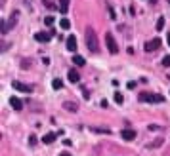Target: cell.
Returning <instances> with one entry per match:
<instances>
[{
    "mask_svg": "<svg viewBox=\"0 0 170 156\" xmlns=\"http://www.w3.org/2000/svg\"><path fill=\"white\" fill-rule=\"evenodd\" d=\"M136 88V82H128V90H134Z\"/></svg>",
    "mask_w": 170,
    "mask_h": 156,
    "instance_id": "25",
    "label": "cell"
},
{
    "mask_svg": "<svg viewBox=\"0 0 170 156\" xmlns=\"http://www.w3.org/2000/svg\"><path fill=\"white\" fill-rule=\"evenodd\" d=\"M52 31L50 32H37V34H34V40H37V42H50V38H52Z\"/></svg>",
    "mask_w": 170,
    "mask_h": 156,
    "instance_id": "7",
    "label": "cell"
},
{
    "mask_svg": "<svg viewBox=\"0 0 170 156\" xmlns=\"http://www.w3.org/2000/svg\"><path fill=\"white\" fill-rule=\"evenodd\" d=\"M67 49L69 52H76V36H69L67 38Z\"/></svg>",
    "mask_w": 170,
    "mask_h": 156,
    "instance_id": "8",
    "label": "cell"
},
{
    "mask_svg": "<svg viewBox=\"0 0 170 156\" xmlns=\"http://www.w3.org/2000/svg\"><path fill=\"white\" fill-rule=\"evenodd\" d=\"M61 86H63V82L59 80V78H54V80H52V88H54V90H59Z\"/></svg>",
    "mask_w": 170,
    "mask_h": 156,
    "instance_id": "16",
    "label": "cell"
},
{
    "mask_svg": "<svg viewBox=\"0 0 170 156\" xmlns=\"http://www.w3.org/2000/svg\"><path fill=\"white\" fill-rule=\"evenodd\" d=\"M140 101H143V103H162L165 101V97L159 95V93H141L140 95Z\"/></svg>",
    "mask_w": 170,
    "mask_h": 156,
    "instance_id": "3",
    "label": "cell"
},
{
    "mask_svg": "<svg viewBox=\"0 0 170 156\" xmlns=\"http://www.w3.org/2000/svg\"><path fill=\"white\" fill-rule=\"evenodd\" d=\"M10 105H12L16 110H21V109H23V103H21L17 97H12V99H10Z\"/></svg>",
    "mask_w": 170,
    "mask_h": 156,
    "instance_id": "11",
    "label": "cell"
},
{
    "mask_svg": "<svg viewBox=\"0 0 170 156\" xmlns=\"http://www.w3.org/2000/svg\"><path fill=\"white\" fill-rule=\"evenodd\" d=\"M42 2H44V4H46V8H50V10H52V8H55L54 0H42Z\"/></svg>",
    "mask_w": 170,
    "mask_h": 156,
    "instance_id": "19",
    "label": "cell"
},
{
    "mask_svg": "<svg viewBox=\"0 0 170 156\" xmlns=\"http://www.w3.org/2000/svg\"><path fill=\"white\" fill-rule=\"evenodd\" d=\"M13 90H17V91H23V93H29V91H33V86H29V84H23V82H13L12 84Z\"/></svg>",
    "mask_w": 170,
    "mask_h": 156,
    "instance_id": "5",
    "label": "cell"
},
{
    "mask_svg": "<svg viewBox=\"0 0 170 156\" xmlns=\"http://www.w3.org/2000/svg\"><path fill=\"white\" fill-rule=\"evenodd\" d=\"M54 21H55V19H54V17H52V15H48V17H46V19H44V23H46V25H48V27H50V25H54Z\"/></svg>",
    "mask_w": 170,
    "mask_h": 156,
    "instance_id": "20",
    "label": "cell"
},
{
    "mask_svg": "<svg viewBox=\"0 0 170 156\" xmlns=\"http://www.w3.org/2000/svg\"><path fill=\"white\" fill-rule=\"evenodd\" d=\"M113 97H115V103H117V105H122V103H124V97L120 95V93H115Z\"/></svg>",
    "mask_w": 170,
    "mask_h": 156,
    "instance_id": "17",
    "label": "cell"
},
{
    "mask_svg": "<svg viewBox=\"0 0 170 156\" xmlns=\"http://www.w3.org/2000/svg\"><path fill=\"white\" fill-rule=\"evenodd\" d=\"M63 109H67V110H71V112H76V110H79V105H76V103H71V101H65V103H63Z\"/></svg>",
    "mask_w": 170,
    "mask_h": 156,
    "instance_id": "12",
    "label": "cell"
},
{
    "mask_svg": "<svg viewBox=\"0 0 170 156\" xmlns=\"http://www.w3.org/2000/svg\"><path fill=\"white\" fill-rule=\"evenodd\" d=\"M162 65H165V67H170V55H166V57H162Z\"/></svg>",
    "mask_w": 170,
    "mask_h": 156,
    "instance_id": "21",
    "label": "cell"
},
{
    "mask_svg": "<svg viewBox=\"0 0 170 156\" xmlns=\"http://www.w3.org/2000/svg\"><path fill=\"white\" fill-rule=\"evenodd\" d=\"M21 65H23V69H29V61L23 59V63H21Z\"/></svg>",
    "mask_w": 170,
    "mask_h": 156,
    "instance_id": "24",
    "label": "cell"
},
{
    "mask_svg": "<svg viewBox=\"0 0 170 156\" xmlns=\"http://www.w3.org/2000/svg\"><path fill=\"white\" fill-rule=\"evenodd\" d=\"M105 44H107L109 53H113V55H117V53H119V44H117V40H115V36H113L111 32L105 34Z\"/></svg>",
    "mask_w": 170,
    "mask_h": 156,
    "instance_id": "2",
    "label": "cell"
},
{
    "mask_svg": "<svg viewBox=\"0 0 170 156\" xmlns=\"http://www.w3.org/2000/svg\"><path fill=\"white\" fill-rule=\"evenodd\" d=\"M73 63H75V65H79V67H82L86 61H84L82 55H76V53H75V55H73Z\"/></svg>",
    "mask_w": 170,
    "mask_h": 156,
    "instance_id": "14",
    "label": "cell"
},
{
    "mask_svg": "<svg viewBox=\"0 0 170 156\" xmlns=\"http://www.w3.org/2000/svg\"><path fill=\"white\" fill-rule=\"evenodd\" d=\"M59 156H73V154H69V152H61Z\"/></svg>",
    "mask_w": 170,
    "mask_h": 156,
    "instance_id": "26",
    "label": "cell"
},
{
    "mask_svg": "<svg viewBox=\"0 0 170 156\" xmlns=\"http://www.w3.org/2000/svg\"><path fill=\"white\" fill-rule=\"evenodd\" d=\"M29 143H31V145H37V137L31 135V137H29Z\"/></svg>",
    "mask_w": 170,
    "mask_h": 156,
    "instance_id": "23",
    "label": "cell"
},
{
    "mask_svg": "<svg viewBox=\"0 0 170 156\" xmlns=\"http://www.w3.org/2000/svg\"><path fill=\"white\" fill-rule=\"evenodd\" d=\"M59 23H61V29H63V31H67V29H71V21H69L67 17H63V19L59 21Z\"/></svg>",
    "mask_w": 170,
    "mask_h": 156,
    "instance_id": "15",
    "label": "cell"
},
{
    "mask_svg": "<svg viewBox=\"0 0 170 156\" xmlns=\"http://www.w3.org/2000/svg\"><path fill=\"white\" fill-rule=\"evenodd\" d=\"M120 135H122L124 141H134V139H136V130H132V127H124V130L120 131Z\"/></svg>",
    "mask_w": 170,
    "mask_h": 156,
    "instance_id": "6",
    "label": "cell"
},
{
    "mask_svg": "<svg viewBox=\"0 0 170 156\" xmlns=\"http://www.w3.org/2000/svg\"><path fill=\"white\" fill-rule=\"evenodd\" d=\"M162 145V139H157V141H155V143H151L149 147H161Z\"/></svg>",
    "mask_w": 170,
    "mask_h": 156,
    "instance_id": "22",
    "label": "cell"
},
{
    "mask_svg": "<svg viewBox=\"0 0 170 156\" xmlns=\"http://www.w3.org/2000/svg\"><path fill=\"white\" fill-rule=\"evenodd\" d=\"M55 137H58L55 133H46V135L42 137V143H46V145H52L54 141H55Z\"/></svg>",
    "mask_w": 170,
    "mask_h": 156,
    "instance_id": "10",
    "label": "cell"
},
{
    "mask_svg": "<svg viewBox=\"0 0 170 156\" xmlns=\"http://www.w3.org/2000/svg\"><path fill=\"white\" fill-rule=\"evenodd\" d=\"M86 46H88V49H90V52H94V53H97V52H100L97 36H96V32H94V29H92V27H88V29H86Z\"/></svg>",
    "mask_w": 170,
    "mask_h": 156,
    "instance_id": "1",
    "label": "cell"
},
{
    "mask_svg": "<svg viewBox=\"0 0 170 156\" xmlns=\"http://www.w3.org/2000/svg\"><path fill=\"white\" fill-rule=\"evenodd\" d=\"M162 27H165V17H159L157 19V31H162Z\"/></svg>",
    "mask_w": 170,
    "mask_h": 156,
    "instance_id": "18",
    "label": "cell"
},
{
    "mask_svg": "<svg viewBox=\"0 0 170 156\" xmlns=\"http://www.w3.org/2000/svg\"><path fill=\"white\" fill-rule=\"evenodd\" d=\"M58 8H59L61 13H67V10H69V0H59Z\"/></svg>",
    "mask_w": 170,
    "mask_h": 156,
    "instance_id": "13",
    "label": "cell"
},
{
    "mask_svg": "<svg viewBox=\"0 0 170 156\" xmlns=\"http://www.w3.org/2000/svg\"><path fill=\"white\" fill-rule=\"evenodd\" d=\"M161 48V38H153L149 42H145V52L147 53H153L155 49H159Z\"/></svg>",
    "mask_w": 170,
    "mask_h": 156,
    "instance_id": "4",
    "label": "cell"
},
{
    "mask_svg": "<svg viewBox=\"0 0 170 156\" xmlns=\"http://www.w3.org/2000/svg\"><path fill=\"white\" fill-rule=\"evenodd\" d=\"M166 40H168V46H170V32H168V38Z\"/></svg>",
    "mask_w": 170,
    "mask_h": 156,
    "instance_id": "27",
    "label": "cell"
},
{
    "mask_svg": "<svg viewBox=\"0 0 170 156\" xmlns=\"http://www.w3.org/2000/svg\"><path fill=\"white\" fill-rule=\"evenodd\" d=\"M67 76H69V82H73V84H76V82L80 80V74L76 73L75 69H73V70H69V74H67Z\"/></svg>",
    "mask_w": 170,
    "mask_h": 156,
    "instance_id": "9",
    "label": "cell"
}]
</instances>
